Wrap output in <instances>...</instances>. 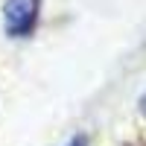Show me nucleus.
<instances>
[{"label": "nucleus", "instance_id": "3", "mask_svg": "<svg viewBox=\"0 0 146 146\" xmlns=\"http://www.w3.org/2000/svg\"><path fill=\"white\" fill-rule=\"evenodd\" d=\"M140 108H143V114H146V96H143V100H140Z\"/></svg>", "mask_w": 146, "mask_h": 146}, {"label": "nucleus", "instance_id": "2", "mask_svg": "<svg viewBox=\"0 0 146 146\" xmlns=\"http://www.w3.org/2000/svg\"><path fill=\"white\" fill-rule=\"evenodd\" d=\"M67 146H88V140H85V137H76V140H70Z\"/></svg>", "mask_w": 146, "mask_h": 146}, {"label": "nucleus", "instance_id": "1", "mask_svg": "<svg viewBox=\"0 0 146 146\" xmlns=\"http://www.w3.org/2000/svg\"><path fill=\"white\" fill-rule=\"evenodd\" d=\"M41 0H6L3 6V23L12 38H27L38 23Z\"/></svg>", "mask_w": 146, "mask_h": 146}]
</instances>
